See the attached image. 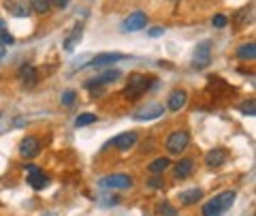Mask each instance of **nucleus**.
<instances>
[{
	"label": "nucleus",
	"mask_w": 256,
	"mask_h": 216,
	"mask_svg": "<svg viewBox=\"0 0 256 216\" xmlns=\"http://www.w3.org/2000/svg\"><path fill=\"white\" fill-rule=\"evenodd\" d=\"M235 190H224V193L212 197L210 201L203 205V216H222L224 212L230 210V205L235 203Z\"/></svg>",
	"instance_id": "1"
},
{
	"label": "nucleus",
	"mask_w": 256,
	"mask_h": 216,
	"mask_svg": "<svg viewBox=\"0 0 256 216\" xmlns=\"http://www.w3.org/2000/svg\"><path fill=\"white\" fill-rule=\"evenodd\" d=\"M150 84H154V79H150L146 75H130L128 77V86H126V90H124V97L128 99H139L141 94H146L150 90Z\"/></svg>",
	"instance_id": "2"
},
{
	"label": "nucleus",
	"mask_w": 256,
	"mask_h": 216,
	"mask_svg": "<svg viewBox=\"0 0 256 216\" xmlns=\"http://www.w3.org/2000/svg\"><path fill=\"white\" fill-rule=\"evenodd\" d=\"M98 186L102 190H126L132 186V178L126 173H114V175H107V178H100Z\"/></svg>",
	"instance_id": "3"
},
{
	"label": "nucleus",
	"mask_w": 256,
	"mask_h": 216,
	"mask_svg": "<svg viewBox=\"0 0 256 216\" xmlns=\"http://www.w3.org/2000/svg\"><path fill=\"white\" fill-rule=\"evenodd\" d=\"M120 77H122V73H120L118 69H105L100 75H96V77H92V79H88V82H86V88L94 92L96 88H102V86L114 84V82H118Z\"/></svg>",
	"instance_id": "4"
},
{
	"label": "nucleus",
	"mask_w": 256,
	"mask_h": 216,
	"mask_svg": "<svg viewBox=\"0 0 256 216\" xmlns=\"http://www.w3.org/2000/svg\"><path fill=\"white\" fill-rule=\"evenodd\" d=\"M188 143H190V135L186 131H173L169 137H166L164 146L171 154H182V152L188 148Z\"/></svg>",
	"instance_id": "5"
},
{
	"label": "nucleus",
	"mask_w": 256,
	"mask_h": 216,
	"mask_svg": "<svg viewBox=\"0 0 256 216\" xmlns=\"http://www.w3.org/2000/svg\"><path fill=\"white\" fill-rule=\"evenodd\" d=\"M210 62H212V41H201L194 47L192 65H194V69H207Z\"/></svg>",
	"instance_id": "6"
},
{
	"label": "nucleus",
	"mask_w": 256,
	"mask_h": 216,
	"mask_svg": "<svg viewBox=\"0 0 256 216\" xmlns=\"http://www.w3.org/2000/svg\"><path fill=\"white\" fill-rule=\"evenodd\" d=\"M164 114V107L160 105V103H146L141 109H137L132 114V120H137V122H148V120H156Z\"/></svg>",
	"instance_id": "7"
},
{
	"label": "nucleus",
	"mask_w": 256,
	"mask_h": 216,
	"mask_svg": "<svg viewBox=\"0 0 256 216\" xmlns=\"http://www.w3.org/2000/svg\"><path fill=\"white\" fill-rule=\"evenodd\" d=\"M24 171L28 173V184L34 190H43L47 184H50V178L43 173V169H38L36 165H26L24 167Z\"/></svg>",
	"instance_id": "8"
},
{
	"label": "nucleus",
	"mask_w": 256,
	"mask_h": 216,
	"mask_svg": "<svg viewBox=\"0 0 256 216\" xmlns=\"http://www.w3.org/2000/svg\"><path fill=\"white\" fill-rule=\"evenodd\" d=\"M148 26V15L143 13V11H134L130 13L128 18L124 20L122 24V28L126 30V33H137V30H143Z\"/></svg>",
	"instance_id": "9"
},
{
	"label": "nucleus",
	"mask_w": 256,
	"mask_h": 216,
	"mask_svg": "<svg viewBox=\"0 0 256 216\" xmlns=\"http://www.w3.org/2000/svg\"><path fill=\"white\" fill-rule=\"evenodd\" d=\"M120 60H126V56L124 54H98V56H94V58L88 62V67H92V69H105V67H111L114 62H120Z\"/></svg>",
	"instance_id": "10"
},
{
	"label": "nucleus",
	"mask_w": 256,
	"mask_h": 216,
	"mask_svg": "<svg viewBox=\"0 0 256 216\" xmlns=\"http://www.w3.org/2000/svg\"><path fill=\"white\" fill-rule=\"evenodd\" d=\"M18 77H20V82L24 88H34L38 84V73H36V69L32 67V65H22L20 71H18Z\"/></svg>",
	"instance_id": "11"
},
{
	"label": "nucleus",
	"mask_w": 256,
	"mask_h": 216,
	"mask_svg": "<svg viewBox=\"0 0 256 216\" xmlns=\"http://www.w3.org/2000/svg\"><path fill=\"white\" fill-rule=\"evenodd\" d=\"M38 150H41V141H38L34 135H28V137H24L22 143H20V154L24 158H34L38 154Z\"/></svg>",
	"instance_id": "12"
},
{
	"label": "nucleus",
	"mask_w": 256,
	"mask_h": 216,
	"mask_svg": "<svg viewBox=\"0 0 256 216\" xmlns=\"http://www.w3.org/2000/svg\"><path fill=\"white\" fill-rule=\"evenodd\" d=\"M134 143H137V133L134 131H128V133H120L118 137L111 139V146L118 148V150H130Z\"/></svg>",
	"instance_id": "13"
},
{
	"label": "nucleus",
	"mask_w": 256,
	"mask_h": 216,
	"mask_svg": "<svg viewBox=\"0 0 256 216\" xmlns=\"http://www.w3.org/2000/svg\"><path fill=\"white\" fill-rule=\"evenodd\" d=\"M188 103V94H186V90H173L171 94H169V99H166V109L169 111H180L184 105Z\"/></svg>",
	"instance_id": "14"
},
{
	"label": "nucleus",
	"mask_w": 256,
	"mask_h": 216,
	"mask_svg": "<svg viewBox=\"0 0 256 216\" xmlns=\"http://www.w3.org/2000/svg\"><path fill=\"white\" fill-rule=\"evenodd\" d=\"M4 9L15 18H28L30 15V7L26 5V0H6Z\"/></svg>",
	"instance_id": "15"
},
{
	"label": "nucleus",
	"mask_w": 256,
	"mask_h": 216,
	"mask_svg": "<svg viewBox=\"0 0 256 216\" xmlns=\"http://www.w3.org/2000/svg\"><path fill=\"white\" fill-rule=\"evenodd\" d=\"M226 158H228L226 150L224 148H214V150H210L205 154V163H207V167H220V165L226 163Z\"/></svg>",
	"instance_id": "16"
},
{
	"label": "nucleus",
	"mask_w": 256,
	"mask_h": 216,
	"mask_svg": "<svg viewBox=\"0 0 256 216\" xmlns=\"http://www.w3.org/2000/svg\"><path fill=\"white\" fill-rule=\"evenodd\" d=\"M180 203L182 205H194L196 201H201L203 199V188H188V190H182V193L178 195Z\"/></svg>",
	"instance_id": "17"
},
{
	"label": "nucleus",
	"mask_w": 256,
	"mask_h": 216,
	"mask_svg": "<svg viewBox=\"0 0 256 216\" xmlns=\"http://www.w3.org/2000/svg\"><path fill=\"white\" fill-rule=\"evenodd\" d=\"M192 171H194V161H192V158H182V161L175 165V178L178 180L190 178Z\"/></svg>",
	"instance_id": "18"
},
{
	"label": "nucleus",
	"mask_w": 256,
	"mask_h": 216,
	"mask_svg": "<svg viewBox=\"0 0 256 216\" xmlns=\"http://www.w3.org/2000/svg\"><path fill=\"white\" fill-rule=\"evenodd\" d=\"M237 58L239 60H254L256 58V43L250 41V43H244L237 47Z\"/></svg>",
	"instance_id": "19"
},
{
	"label": "nucleus",
	"mask_w": 256,
	"mask_h": 216,
	"mask_svg": "<svg viewBox=\"0 0 256 216\" xmlns=\"http://www.w3.org/2000/svg\"><path fill=\"white\" fill-rule=\"evenodd\" d=\"M169 165H171L169 156H160V158H156V161H152V163H150L148 171H150L152 175H162V171H164Z\"/></svg>",
	"instance_id": "20"
},
{
	"label": "nucleus",
	"mask_w": 256,
	"mask_h": 216,
	"mask_svg": "<svg viewBox=\"0 0 256 216\" xmlns=\"http://www.w3.org/2000/svg\"><path fill=\"white\" fill-rule=\"evenodd\" d=\"M28 5H30V9L34 11V13H47L52 9V3L50 0H28Z\"/></svg>",
	"instance_id": "21"
},
{
	"label": "nucleus",
	"mask_w": 256,
	"mask_h": 216,
	"mask_svg": "<svg viewBox=\"0 0 256 216\" xmlns=\"http://www.w3.org/2000/svg\"><path fill=\"white\" fill-rule=\"evenodd\" d=\"M82 30H84V28H82V24H79V26L73 30V35H70L66 41H64V50H68V52H70L79 41H82Z\"/></svg>",
	"instance_id": "22"
},
{
	"label": "nucleus",
	"mask_w": 256,
	"mask_h": 216,
	"mask_svg": "<svg viewBox=\"0 0 256 216\" xmlns=\"http://www.w3.org/2000/svg\"><path fill=\"white\" fill-rule=\"evenodd\" d=\"M94 122H96V116L94 114H82V116H77L75 126H77V129H84V126H90Z\"/></svg>",
	"instance_id": "23"
},
{
	"label": "nucleus",
	"mask_w": 256,
	"mask_h": 216,
	"mask_svg": "<svg viewBox=\"0 0 256 216\" xmlns=\"http://www.w3.org/2000/svg\"><path fill=\"white\" fill-rule=\"evenodd\" d=\"M75 101H77V94H75V90H66V92H62V99H60V103H62L64 107L75 105Z\"/></svg>",
	"instance_id": "24"
},
{
	"label": "nucleus",
	"mask_w": 256,
	"mask_h": 216,
	"mask_svg": "<svg viewBox=\"0 0 256 216\" xmlns=\"http://www.w3.org/2000/svg\"><path fill=\"white\" fill-rule=\"evenodd\" d=\"M158 212L162 214V216H180V212L175 210V207L169 203V201H164V203H160V207H158Z\"/></svg>",
	"instance_id": "25"
},
{
	"label": "nucleus",
	"mask_w": 256,
	"mask_h": 216,
	"mask_svg": "<svg viewBox=\"0 0 256 216\" xmlns=\"http://www.w3.org/2000/svg\"><path fill=\"white\" fill-rule=\"evenodd\" d=\"M212 24H214V28H224L228 24V18L224 13H216L212 18Z\"/></svg>",
	"instance_id": "26"
},
{
	"label": "nucleus",
	"mask_w": 256,
	"mask_h": 216,
	"mask_svg": "<svg viewBox=\"0 0 256 216\" xmlns=\"http://www.w3.org/2000/svg\"><path fill=\"white\" fill-rule=\"evenodd\" d=\"M242 114H246V116H254V114H256L254 101H246V103H244V105H242Z\"/></svg>",
	"instance_id": "27"
},
{
	"label": "nucleus",
	"mask_w": 256,
	"mask_h": 216,
	"mask_svg": "<svg viewBox=\"0 0 256 216\" xmlns=\"http://www.w3.org/2000/svg\"><path fill=\"white\" fill-rule=\"evenodd\" d=\"M148 186H152V188H162L164 182H162V178H160V175H152V178L148 180Z\"/></svg>",
	"instance_id": "28"
},
{
	"label": "nucleus",
	"mask_w": 256,
	"mask_h": 216,
	"mask_svg": "<svg viewBox=\"0 0 256 216\" xmlns=\"http://www.w3.org/2000/svg\"><path fill=\"white\" fill-rule=\"evenodd\" d=\"M0 41H2V45H11V43H15V39H13V35H9V30H2V33H0Z\"/></svg>",
	"instance_id": "29"
},
{
	"label": "nucleus",
	"mask_w": 256,
	"mask_h": 216,
	"mask_svg": "<svg viewBox=\"0 0 256 216\" xmlns=\"http://www.w3.org/2000/svg\"><path fill=\"white\" fill-rule=\"evenodd\" d=\"M50 3H52L54 7H58V9H66L70 0H50Z\"/></svg>",
	"instance_id": "30"
},
{
	"label": "nucleus",
	"mask_w": 256,
	"mask_h": 216,
	"mask_svg": "<svg viewBox=\"0 0 256 216\" xmlns=\"http://www.w3.org/2000/svg\"><path fill=\"white\" fill-rule=\"evenodd\" d=\"M162 33H164V30H162V28H160V26H154V28H150V33H148V35H150L152 39H156V37H160V35H162Z\"/></svg>",
	"instance_id": "31"
},
{
	"label": "nucleus",
	"mask_w": 256,
	"mask_h": 216,
	"mask_svg": "<svg viewBox=\"0 0 256 216\" xmlns=\"http://www.w3.org/2000/svg\"><path fill=\"white\" fill-rule=\"evenodd\" d=\"M4 58V45H2V41H0V60Z\"/></svg>",
	"instance_id": "32"
},
{
	"label": "nucleus",
	"mask_w": 256,
	"mask_h": 216,
	"mask_svg": "<svg viewBox=\"0 0 256 216\" xmlns=\"http://www.w3.org/2000/svg\"><path fill=\"white\" fill-rule=\"evenodd\" d=\"M43 216H58V212H45Z\"/></svg>",
	"instance_id": "33"
},
{
	"label": "nucleus",
	"mask_w": 256,
	"mask_h": 216,
	"mask_svg": "<svg viewBox=\"0 0 256 216\" xmlns=\"http://www.w3.org/2000/svg\"><path fill=\"white\" fill-rule=\"evenodd\" d=\"M0 30H4V22L2 20H0Z\"/></svg>",
	"instance_id": "34"
},
{
	"label": "nucleus",
	"mask_w": 256,
	"mask_h": 216,
	"mask_svg": "<svg viewBox=\"0 0 256 216\" xmlns=\"http://www.w3.org/2000/svg\"><path fill=\"white\" fill-rule=\"evenodd\" d=\"M0 116H2V114H0Z\"/></svg>",
	"instance_id": "35"
},
{
	"label": "nucleus",
	"mask_w": 256,
	"mask_h": 216,
	"mask_svg": "<svg viewBox=\"0 0 256 216\" xmlns=\"http://www.w3.org/2000/svg\"><path fill=\"white\" fill-rule=\"evenodd\" d=\"M173 3H175V0H173Z\"/></svg>",
	"instance_id": "36"
}]
</instances>
